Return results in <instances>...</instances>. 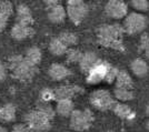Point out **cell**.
Here are the masks:
<instances>
[{
  "mask_svg": "<svg viewBox=\"0 0 149 132\" xmlns=\"http://www.w3.org/2000/svg\"><path fill=\"white\" fill-rule=\"evenodd\" d=\"M139 50L143 52L145 56L149 58V35L145 33L140 38V44H139Z\"/></svg>",
  "mask_w": 149,
  "mask_h": 132,
  "instance_id": "cell-27",
  "label": "cell"
},
{
  "mask_svg": "<svg viewBox=\"0 0 149 132\" xmlns=\"http://www.w3.org/2000/svg\"><path fill=\"white\" fill-rule=\"evenodd\" d=\"M55 99V92L51 89H44L40 93V101L42 102H50Z\"/></svg>",
  "mask_w": 149,
  "mask_h": 132,
  "instance_id": "cell-30",
  "label": "cell"
},
{
  "mask_svg": "<svg viewBox=\"0 0 149 132\" xmlns=\"http://www.w3.org/2000/svg\"><path fill=\"white\" fill-rule=\"evenodd\" d=\"M58 1L59 0H44L45 3H47L48 6H55V5H58Z\"/></svg>",
  "mask_w": 149,
  "mask_h": 132,
  "instance_id": "cell-35",
  "label": "cell"
},
{
  "mask_svg": "<svg viewBox=\"0 0 149 132\" xmlns=\"http://www.w3.org/2000/svg\"><path fill=\"white\" fill-rule=\"evenodd\" d=\"M8 16H6L5 13L0 12V31L3 30L7 26V21H8Z\"/></svg>",
  "mask_w": 149,
  "mask_h": 132,
  "instance_id": "cell-33",
  "label": "cell"
},
{
  "mask_svg": "<svg viewBox=\"0 0 149 132\" xmlns=\"http://www.w3.org/2000/svg\"><path fill=\"white\" fill-rule=\"evenodd\" d=\"M147 129H148V130H149V121H148V122H147Z\"/></svg>",
  "mask_w": 149,
  "mask_h": 132,
  "instance_id": "cell-38",
  "label": "cell"
},
{
  "mask_svg": "<svg viewBox=\"0 0 149 132\" xmlns=\"http://www.w3.org/2000/svg\"><path fill=\"white\" fill-rule=\"evenodd\" d=\"M105 12L112 19H121L127 16V5L124 0H108L105 7Z\"/></svg>",
  "mask_w": 149,
  "mask_h": 132,
  "instance_id": "cell-8",
  "label": "cell"
},
{
  "mask_svg": "<svg viewBox=\"0 0 149 132\" xmlns=\"http://www.w3.org/2000/svg\"><path fill=\"white\" fill-rule=\"evenodd\" d=\"M58 39L61 41L62 44L67 47H71V46H74V44L78 42V38L77 36L72 33V32H69V31H65L59 35Z\"/></svg>",
  "mask_w": 149,
  "mask_h": 132,
  "instance_id": "cell-24",
  "label": "cell"
},
{
  "mask_svg": "<svg viewBox=\"0 0 149 132\" xmlns=\"http://www.w3.org/2000/svg\"><path fill=\"white\" fill-rule=\"evenodd\" d=\"M32 35H33V29L30 26L17 23V25L13 26V30H11V36L17 40H22V39H26L28 37H31Z\"/></svg>",
  "mask_w": 149,
  "mask_h": 132,
  "instance_id": "cell-16",
  "label": "cell"
},
{
  "mask_svg": "<svg viewBox=\"0 0 149 132\" xmlns=\"http://www.w3.org/2000/svg\"><path fill=\"white\" fill-rule=\"evenodd\" d=\"M0 132H7V131L3 129V128H0Z\"/></svg>",
  "mask_w": 149,
  "mask_h": 132,
  "instance_id": "cell-37",
  "label": "cell"
},
{
  "mask_svg": "<svg viewBox=\"0 0 149 132\" xmlns=\"http://www.w3.org/2000/svg\"><path fill=\"white\" fill-rule=\"evenodd\" d=\"M26 124L30 128L32 131L36 132H44L47 131L50 129V121L49 119L45 113H42L39 110H35L31 111L26 115Z\"/></svg>",
  "mask_w": 149,
  "mask_h": 132,
  "instance_id": "cell-4",
  "label": "cell"
},
{
  "mask_svg": "<svg viewBox=\"0 0 149 132\" xmlns=\"http://www.w3.org/2000/svg\"><path fill=\"white\" fill-rule=\"evenodd\" d=\"M66 53H67L68 62H79L81 56H82V53L77 49H68Z\"/></svg>",
  "mask_w": 149,
  "mask_h": 132,
  "instance_id": "cell-28",
  "label": "cell"
},
{
  "mask_svg": "<svg viewBox=\"0 0 149 132\" xmlns=\"http://www.w3.org/2000/svg\"><path fill=\"white\" fill-rule=\"evenodd\" d=\"M66 12L74 25H79L87 17L88 6L84 0H67Z\"/></svg>",
  "mask_w": 149,
  "mask_h": 132,
  "instance_id": "cell-6",
  "label": "cell"
},
{
  "mask_svg": "<svg viewBox=\"0 0 149 132\" xmlns=\"http://www.w3.org/2000/svg\"><path fill=\"white\" fill-rule=\"evenodd\" d=\"M7 75V72H6V67L2 64V63H0V81H2V80H5V78H6Z\"/></svg>",
  "mask_w": 149,
  "mask_h": 132,
  "instance_id": "cell-34",
  "label": "cell"
},
{
  "mask_svg": "<svg viewBox=\"0 0 149 132\" xmlns=\"http://www.w3.org/2000/svg\"><path fill=\"white\" fill-rule=\"evenodd\" d=\"M95 115L89 109L74 110L70 114V128L74 131H86L93 124Z\"/></svg>",
  "mask_w": 149,
  "mask_h": 132,
  "instance_id": "cell-3",
  "label": "cell"
},
{
  "mask_svg": "<svg viewBox=\"0 0 149 132\" xmlns=\"http://www.w3.org/2000/svg\"><path fill=\"white\" fill-rule=\"evenodd\" d=\"M37 110L45 113L49 119H52V118L55 117V111H54V109L51 108V106H50L48 102H42V101H40V103L38 104Z\"/></svg>",
  "mask_w": 149,
  "mask_h": 132,
  "instance_id": "cell-26",
  "label": "cell"
},
{
  "mask_svg": "<svg viewBox=\"0 0 149 132\" xmlns=\"http://www.w3.org/2000/svg\"><path fill=\"white\" fill-rule=\"evenodd\" d=\"M147 22L148 20L143 15L131 12L125 17L123 28H124V31L127 32L128 35H135V33L143 31L147 27Z\"/></svg>",
  "mask_w": 149,
  "mask_h": 132,
  "instance_id": "cell-5",
  "label": "cell"
},
{
  "mask_svg": "<svg viewBox=\"0 0 149 132\" xmlns=\"http://www.w3.org/2000/svg\"><path fill=\"white\" fill-rule=\"evenodd\" d=\"M24 58H25L26 61H28V62L33 64V66H37L38 63L40 62V60H41V51L39 50L37 47L29 48L26 52Z\"/></svg>",
  "mask_w": 149,
  "mask_h": 132,
  "instance_id": "cell-22",
  "label": "cell"
},
{
  "mask_svg": "<svg viewBox=\"0 0 149 132\" xmlns=\"http://www.w3.org/2000/svg\"><path fill=\"white\" fill-rule=\"evenodd\" d=\"M131 71L134 72V75H137L138 78H143L146 77L149 71L148 63L143 59H135L130 64Z\"/></svg>",
  "mask_w": 149,
  "mask_h": 132,
  "instance_id": "cell-17",
  "label": "cell"
},
{
  "mask_svg": "<svg viewBox=\"0 0 149 132\" xmlns=\"http://www.w3.org/2000/svg\"><path fill=\"white\" fill-rule=\"evenodd\" d=\"M16 117V108L13 104H6L0 108V121L10 122Z\"/></svg>",
  "mask_w": 149,
  "mask_h": 132,
  "instance_id": "cell-20",
  "label": "cell"
},
{
  "mask_svg": "<svg viewBox=\"0 0 149 132\" xmlns=\"http://www.w3.org/2000/svg\"><path fill=\"white\" fill-rule=\"evenodd\" d=\"M124 28L119 23H112V25H104L99 27L97 31L98 44L106 48H111L115 50L124 51V42H123V36H124Z\"/></svg>",
  "mask_w": 149,
  "mask_h": 132,
  "instance_id": "cell-1",
  "label": "cell"
},
{
  "mask_svg": "<svg viewBox=\"0 0 149 132\" xmlns=\"http://www.w3.org/2000/svg\"><path fill=\"white\" fill-rule=\"evenodd\" d=\"M49 50H50V52H51L52 55H55V56H62V55H65V53L67 52L68 47L62 44L58 38H55V39H52L51 42H50Z\"/></svg>",
  "mask_w": 149,
  "mask_h": 132,
  "instance_id": "cell-21",
  "label": "cell"
},
{
  "mask_svg": "<svg viewBox=\"0 0 149 132\" xmlns=\"http://www.w3.org/2000/svg\"><path fill=\"white\" fill-rule=\"evenodd\" d=\"M13 132H33V131L27 124L20 123V124H16V126H13Z\"/></svg>",
  "mask_w": 149,
  "mask_h": 132,
  "instance_id": "cell-32",
  "label": "cell"
},
{
  "mask_svg": "<svg viewBox=\"0 0 149 132\" xmlns=\"http://www.w3.org/2000/svg\"><path fill=\"white\" fill-rule=\"evenodd\" d=\"M90 103L98 110L107 111V110L112 109L116 101H115L113 95H111L109 91H107V90H96L90 95Z\"/></svg>",
  "mask_w": 149,
  "mask_h": 132,
  "instance_id": "cell-7",
  "label": "cell"
},
{
  "mask_svg": "<svg viewBox=\"0 0 149 132\" xmlns=\"http://www.w3.org/2000/svg\"><path fill=\"white\" fill-rule=\"evenodd\" d=\"M108 132H112V131H108Z\"/></svg>",
  "mask_w": 149,
  "mask_h": 132,
  "instance_id": "cell-39",
  "label": "cell"
},
{
  "mask_svg": "<svg viewBox=\"0 0 149 132\" xmlns=\"http://www.w3.org/2000/svg\"><path fill=\"white\" fill-rule=\"evenodd\" d=\"M66 15H67L66 9L60 5L50 6L48 10V18L54 23H61L66 18Z\"/></svg>",
  "mask_w": 149,
  "mask_h": 132,
  "instance_id": "cell-14",
  "label": "cell"
},
{
  "mask_svg": "<svg viewBox=\"0 0 149 132\" xmlns=\"http://www.w3.org/2000/svg\"><path fill=\"white\" fill-rule=\"evenodd\" d=\"M8 66L9 69L13 71V78L20 81H29L38 72L37 66L26 61L25 58L21 56L11 57L8 61Z\"/></svg>",
  "mask_w": 149,
  "mask_h": 132,
  "instance_id": "cell-2",
  "label": "cell"
},
{
  "mask_svg": "<svg viewBox=\"0 0 149 132\" xmlns=\"http://www.w3.org/2000/svg\"><path fill=\"white\" fill-rule=\"evenodd\" d=\"M0 12L5 13L6 16L10 17L13 12V8L11 2H9V1H1L0 2Z\"/></svg>",
  "mask_w": 149,
  "mask_h": 132,
  "instance_id": "cell-31",
  "label": "cell"
},
{
  "mask_svg": "<svg viewBox=\"0 0 149 132\" xmlns=\"http://www.w3.org/2000/svg\"><path fill=\"white\" fill-rule=\"evenodd\" d=\"M130 2L138 11H146L149 8V0H130Z\"/></svg>",
  "mask_w": 149,
  "mask_h": 132,
  "instance_id": "cell-29",
  "label": "cell"
},
{
  "mask_svg": "<svg viewBox=\"0 0 149 132\" xmlns=\"http://www.w3.org/2000/svg\"><path fill=\"white\" fill-rule=\"evenodd\" d=\"M109 63L99 60L98 62L93 66L91 69L89 70L87 73V82L91 83V84H97L99 82L104 81L105 79L106 72H107V68H108Z\"/></svg>",
  "mask_w": 149,
  "mask_h": 132,
  "instance_id": "cell-9",
  "label": "cell"
},
{
  "mask_svg": "<svg viewBox=\"0 0 149 132\" xmlns=\"http://www.w3.org/2000/svg\"><path fill=\"white\" fill-rule=\"evenodd\" d=\"M84 89L76 86V84H69V86H62L57 88L55 92V99L62 100V99H71L72 97L81 93Z\"/></svg>",
  "mask_w": 149,
  "mask_h": 132,
  "instance_id": "cell-10",
  "label": "cell"
},
{
  "mask_svg": "<svg viewBox=\"0 0 149 132\" xmlns=\"http://www.w3.org/2000/svg\"><path fill=\"white\" fill-rule=\"evenodd\" d=\"M49 73L50 78L55 81H60L62 79L67 78L68 75H70V70L65 67L63 64H60V63H54L51 64V67L49 68Z\"/></svg>",
  "mask_w": 149,
  "mask_h": 132,
  "instance_id": "cell-12",
  "label": "cell"
},
{
  "mask_svg": "<svg viewBox=\"0 0 149 132\" xmlns=\"http://www.w3.org/2000/svg\"><path fill=\"white\" fill-rule=\"evenodd\" d=\"M118 71L119 70L117 69V68H115L113 66H111V64L109 63V66H108V68H107V72H106L104 81H106L107 83H112V82H115Z\"/></svg>",
  "mask_w": 149,
  "mask_h": 132,
  "instance_id": "cell-25",
  "label": "cell"
},
{
  "mask_svg": "<svg viewBox=\"0 0 149 132\" xmlns=\"http://www.w3.org/2000/svg\"><path fill=\"white\" fill-rule=\"evenodd\" d=\"M113 98L117 99L118 101H130L134 99V93L129 89H123V88H116L113 91Z\"/></svg>",
  "mask_w": 149,
  "mask_h": 132,
  "instance_id": "cell-23",
  "label": "cell"
},
{
  "mask_svg": "<svg viewBox=\"0 0 149 132\" xmlns=\"http://www.w3.org/2000/svg\"><path fill=\"white\" fill-rule=\"evenodd\" d=\"M146 114H147V115L149 117V104L147 106V107H146Z\"/></svg>",
  "mask_w": 149,
  "mask_h": 132,
  "instance_id": "cell-36",
  "label": "cell"
},
{
  "mask_svg": "<svg viewBox=\"0 0 149 132\" xmlns=\"http://www.w3.org/2000/svg\"><path fill=\"white\" fill-rule=\"evenodd\" d=\"M100 59L98 58V56L93 52H86V53H82L80 60H79V66H80V69L82 72L88 73L89 70L93 68L96 63L99 61Z\"/></svg>",
  "mask_w": 149,
  "mask_h": 132,
  "instance_id": "cell-11",
  "label": "cell"
},
{
  "mask_svg": "<svg viewBox=\"0 0 149 132\" xmlns=\"http://www.w3.org/2000/svg\"><path fill=\"white\" fill-rule=\"evenodd\" d=\"M56 111L61 117H69L74 111V103L71 99H62L58 100Z\"/></svg>",
  "mask_w": 149,
  "mask_h": 132,
  "instance_id": "cell-19",
  "label": "cell"
},
{
  "mask_svg": "<svg viewBox=\"0 0 149 132\" xmlns=\"http://www.w3.org/2000/svg\"><path fill=\"white\" fill-rule=\"evenodd\" d=\"M33 21L30 9L25 5H19L17 7V22L20 25L30 26Z\"/></svg>",
  "mask_w": 149,
  "mask_h": 132,
  "instance_id": "cell-15",
  "label": "cell"
},
{
  "mask_svg": "<svg viewBox=\"0 0 149 132\" xmlns=\"http://www.w3.org/2000/svg\"><path fill=\"white\" fill-rule=\"evenodd\" d=\"M115 83H116V88L129 89V90H131L132 86H134L131 77L126 71H118Z\"/></svg>",
  "mask_w": 149,
  "mask_h": 132,
  "instance_id": "cell-18",
  "label": "cell"
},
{
  "mask_svg": "<svg viewBox=\"0 0 149 132\" xmlns=\"http://www.w3.org/2000/svg\"><path fill=\"white\" fill-rule=\"evenodd\" d=\"M112 111L115 112V114L117 117L124 120H134L136 117V113L132 111V109L129 106L125 104V103L116 102L115 106L112 107Z\"/></svg>",
  "mask_w": 149,
  "mask_h": 132,
  "instance_id": "cell-13",
  "label": "cell"
}]
</instances>
